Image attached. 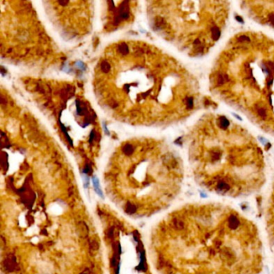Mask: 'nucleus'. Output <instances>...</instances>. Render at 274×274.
I'll return each instance as SVG.
<instances>
[{
    "instance_id": "obj_1",
    "label": "nucleus",
    "mask_w": 274,
    "mask_h": 274,
    "mask_svg": "<svg viewBox=\"0 0 274 274\" xmlns=\"http://www.w3.org/2000/svg\"><path fill=\"white\" fill-rule=\"evenodd\" d=\"M220 257L221 259H223V261H229V262H233L235 259V256H234V253H233V252L232 251L231 249H228V248H223L221 250L220 252Z\"/></svg>"
},
{
    "instance_id": "obj_2",
    "label": "nucleus",
    "mask_w": 274,
    "mask_h": 274,
    "mask_svg": "<svg viewBox=\"0 0 274 274\" xmlns=\"http://www.w3.org/2000/svg\"><path fill=\"white\" fill-rule=\"evenodd\" d=\"M227 226L229 227L230 229L234 230L236 229V228L240 226V220L235 215H231L229 218H228L227 220Z\"/></svg>"
}]
</instances>
